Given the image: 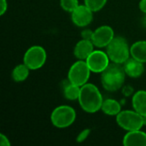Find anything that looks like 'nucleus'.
I'll list each match as a JSON object with an SVG mask.
<instances>
[{
  "mask_svg": "<svg viewBox=\"0 0 146 146\" xmlns=\"http://www.w3.org/2000/svg\"><path fill=\"white\" fill-rule=\"evenodd\" d=\"M0 145H1V146H10V145H11L8 137L5 136L3 133L0 134Z\"/></svg>",
  "mask_w": 146,
  "mask_h": 146,
  "instance_id": "obj_23",
  "label": "nucleus"
},
{
  "mask_svg": "<svg viewBox=\"0 0 146 146\" xmlns=\"http://www.w3.org/2000/svg\"><path fill=\"white\" fill-rule=\"evenodd\" d=\"M101 110L107 115L116 116L121 111V106L118 101L112 98H108L104 100Z\"/></svg>",
  "mask_w": 146,
  "mask_h": 146,
  "instance_id": "obj_16",
  "label": "nucleus"
},
{
  "mask_svg": "<svg viewBox=\"0 0 146 146\" xmlns=\"http://www.w3.org/2000/svg\"><path fill=\"white\" fill-rule=\"evenodd\" d=\"M93 11L86 4L79 5L72 13L71 20L79 27H85L90 25L93 20Z\"/></svg>",
  "mask_w": 146,
  "mask_h": 146,
  "instance_id": "obj_10",
  "label": "nucleus"
},
{
  "mask_svg": "<svg viewBox=\"0 0 146 146\" xmlns=\"http://www.w3.org/2000/svg\"><path fill=\"white\" fill-rule=\"evenodd\" d=\"M130 53L132 57L143 63H145L146 40H139L133 43L130 47Z\"/></svg>",
  "mask_w": 146,
  "mask_h": 146,
  "instance_id": "obj_15",
  "label": "nucleus"
},
{
  "mask_svg": "<svg viewBox=\"0 0 146 146\" xmlns=\"http://www.w3.org/2000/svg\"><path fill=\"white\" fill-rule=\"evenodd\" d=\"M84 2L85 4L93 12H98L105 6L107 0H84Z\"/></svg>",
  "mask_w": 146,
  "mask_h": 146,
  "instance_id": "obj_19",
  "label": "nucleus"
},
{
  "mask_svg": "<svg viewBox=\"0 0 146 146\" xmlns=\"http://www.w3.org/2000/svg\"><path fill=\"white\" fill-rule=\"evenodd\" d=\"M122 143L125 146H146V133L140 129L127 132Z\"/></svg>",
  "mask_w": 146,
  "mask_h": 146,
  "instance_id": "obj_12",
  "label": "nucleus"
},
{
  "mask_svg": "<svg viewBox=\"0 0 146 146\" xmlns=\"http://www.w3.org/2000/svg\"><path fill=\"white\" fill-rule=\"evenodd\" d=\"M126 73L122 64L111 62L101 73V83L108 92H116L124 84Z\"/></svg>",
  "mask_w": 146,
  "mask_h": 146,
  "instance_id": "obj_2",
  "label": "nucleus"
},
{
  "mask_svg": "<svg viewBox=\"0 0 146 146\" xmlns=\"http://www.w3.org/2000/svg\"><path fill=\"white\" fill-rule=\"evenodd\" d=\"M106 53L112 62L123 64L131 56L127 39L121 36H115L106 47Z\"/></svg>",
  "mask_w": 146,
  "mask_h": 146,
  "instance_id": "obj_3",
  "label": "nucleus"
},
{
  "mask_svg": "<svg viewBox=\"0 0 146 146\" xmlns=\"http://www.w3.org/2000/svg\"><path fill=\"white\" fill-rule=\"evenodd\" d=\"M110 57L106 52L94 50L86 58V62L92 73H102L110 64Z\"/></svg>",
  "mask_w": 146,
  "mask_h": 146,
  "instance_id": "obj_8",
  "label": "nucleus"
},
{
  "mask_svg": "<svg viewBox=\"0 0 146 146\" xmlns=\"http://www.w3.org/2000/svg\"><path fill=\"white\" fill-rule=\"evenodd\" d=\"M8 9V3L7 0H1V3H0V15H3L5 14V12Z\"/></svg>",
  "mask_w": 146,
  "mask_h": 146,
  "instance_id": "obj_24",
  "label": "nucleus"
},
{
  "mask_svg": "<svg viewBox=\"0 0 146 146\" xmlns=\"http://www.w3.org/2000/svg\"><path fill=\"white\" fill-rule=\"evenodd\" d=\"M78 101L81 109L89 114L99 111L104 103L101 92L92 83H86L81 86Z\"/></svg>",
  "mask_w": 146,
  "mask_h": 146,
  "instance_id": "obj_1",
  "label": "nucleus"
},
{
  "mask_svg": "<svg viewBox=\"0 0 146 146\" xmlns=\"http://www.w3.org/2000/svg\"><path fill=\"white\" fill-rule=\"evenodd\" d=\"M76 119V112L68 105H60L54 109L50 115V121L55 127L63 129L70 127Z\"/></svg>",
  "mask_w": 146,
  "mask_h": 146,
  "instance_id": "obj_4",
  "label": "nucleus"
},
{
  "mask_svg": "<svg viewBox=\"0 0 146 146\" xmlns=\"http://www.w3.org/2000/svg\"><path fill=\"white\" fill-rule=\"evenodd\" d=\"M94 44L92 40L82 38L80 40L74 49V55L78 60H86V58L94 50Z\"/></svg>",
  "mask_w": 146,
  "mask_h": 146,
  "instance_id": "obj_13",
  "label": "nucleus"
},
{
  "mask_svg": "<svg viewBox=\"0 0 146 146\" xmlns=\"http://www.w3.org/2000/svg\"><path fill=\"white\" fill-rule=\"evenodd\" d=\"M92 34H93V31H92L91 29H84V30L81 32V33H80L82 38H84V39H88V40H91V39H92Z\"/></svg>",
  "mask_w": 146,
  "mask_h": 146,
  "instance_id": "obj_22",
  "label": "nucleus"
},
{
  "mask_svg": "<svg viewBox=\"0 0 146 146\" xmlns=\"http://www.w3.org/2000/svg\"><path fill=\"white\" fill-rule=\"evenodd\" d=\"M116 122L118 126L127 131L139 130L145 126L144 116L133 110H121L116 115Z\"/></svg>",
  "mask_w": 146,
  "mask_h": 146,
  "instance_id": "obj_5",
  "label": "nucleus"
},
{
  "mask_svg": "<svg viewBox=\"0 0 146 146\" xmlns=\"http://www.w3.org/2000/svg\"><path fill=\"white\" fill-rule=\"evenodd\" d=\"M123 68L126 74L131 78H139L145 72L144 63L132 56L123 63Z\"/></svg>",
  "mask_w": 146,
  "mask_h": 146,
  "instance_id": "obj_11",
  "label": "nucleus"
},
{
  "mask_svg": "<svg viewBox=\"0 0 146 146\" xmlns=\"http://www.w3.org/2000/svg\"><path fill=\"white\" fill-rule=\"evenodd\" d=\"M115 38V33L111 27L104 25L93 31L92 42L97 48H106L107 45Z\"/></svg>",
  "mask_w": 146,
  "mask_h": 146,
  "instance_id": "obj_9",
  "label": "nucleus"
},
{
  "mask_svg": "<svg viewBox=\"0 0 146 146\" xmlns=\"http://www.w3.org/2000/svg\"><path fill=\"white\" fill-rule=\"evenodd\" d=\"M62 9L68 13H72L80 4L79 0H60Z\"/></svg>",
  "mask_w": 146,
  "mask_h": 146,
  "instance_id": "obj_20",
  "label": "nucleus"
},
{
  "mask_svg": "<svg viewBox=\"0 0 146 146\" xmlns=\"http://www.w3.org/2000/svg\"><path fill=\"white\" fill-rule=\"evenodd\" d=\"M91 73L92 71L86 62L85 60H78L70 67L68 74V80L74 85L82 86L88 82Z\"/></svg>",
  "mask_w": 146,
  "mask_h": 146,
  "instance_id": "obj_6",
  "label": "nucleus"
},
{
  "mask_svg": "<svg viewBox=\"0 0 146 146\" xmlns=\"http://www.w3.org/2000/svg\"><path fill=\"white\" fill-rule=\"evenodd\" d=\"M80 88L81 86H79L68 81L63 86V95L65 98L69 101L78 100L80 93Z\"/></svg>",
  "mask_w": 146,
  "mask_h": 146,
  "instance_id": "obj_18",
  "label": "nucleus"
},
{
  "mask_svg": "<svg viewBox=\"0 0 146 146\" xmlns=\"http://www.w3.org/2000/svg\"><path fill=\"white\" fill-rule=\"evenodd\" d=\"M47 59L45 50L40 45H33L27 50L23 56L25 63L30 70H37L42 68Z\"/></svg>",
  "mask_w": 146,
  "mask_h": 146,
  "instance_id": "obj_7",
  "label": "nucleus"
},
{
  "mask_svg": "<svg viewBox=\"0 0 146 146\" xmlns=\"http://www.w3.org/2000/svg\"><path fill=\"white\" fill-rule=\"evenodd\" d=\"M133 110L143 116H146V91L139 90L133 97Z\"/></svg>",
  "mask_w": 146,
  "mask_h": 146,
  "instance_id": "obj_14",
  "label": "nucleus"
},
{
  "mask_svg": "<svg viewBox=\"0 0 146 146\" xmlns=\"http://www.w3.org/2000/svg\"><path fill=\"white\" fill-rule=\"evenodd\" d=\"M139 9L140 10L144 13L146 14V0H140L139 2Z\"/></svg>",
  "mask_w": 146,
  "mask_h": 146,
  "instance_id": "obj_25",
  "label": "nucleus"
},
{
  "mask_svg": "<svg viewBox=\"0 0 146 146\" xmlns=\"http://www.w3.org/2000/svg\"><path fill=\"white\" fill-rule=\"evenodd\" d=\"M141 25H142V27L146 28V14H145V15L141 19Z\"/></svg>",
  "mask_w": 146,
  "mask_h": 146,
  "instance_id": "obj_26",
  "label": "nucleus"
},
{
  "mask_svg": "<svg viewBox=\"0 0 146 146\" xmlns=\"http://www.w3.org/2000/svg\"><path fill=\"white\" fill-rule=\"evenodd\" d=\"M29 72H30V68L25 63L18 64L12 70L11 73L12 80L15 82H22L28 78Z\"/></svg>",
  "mask_w": 146,
  "mask_h": 146,
  "instance_id": "obj_17",
  "label": "nucleus"
},
{
  "mask_svg": "<svg viewBox=\"0 0 146 146\" xmlns=\"http://www.w3.org/2000/svg\"><path fill=\"white\" fill-rule=\"evenodd\" d=\"M90 133H91V129H89V128H86V129L82 130V131L78 134V136H77V138H76V141H77L78 143H82V142H84V141L88 138V136L90 135Z\"/></svg>",
  "mask_w": 146,
  "mask_h": 146,
  "instance_id": "obj_21",
  "label": "nucleus"
}]
</instances>
